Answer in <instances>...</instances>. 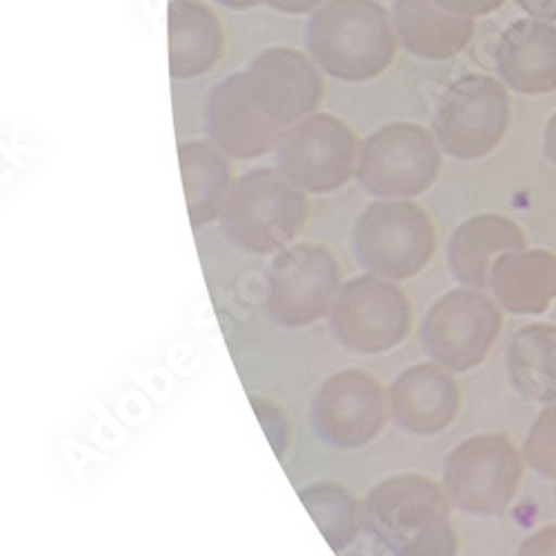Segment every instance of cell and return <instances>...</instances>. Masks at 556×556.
<instances>
[{
	"label": "cell",
	"mask_w": 556,
	"mask_h": 556,
	"mask_svg": "<svg viewBox=\"0 0 556 556\" xmlns=\"http://www.w3.org/2000/svg\"><path fill=\"white\" fill-rule=\"evenodd\" d=\"M365 528L392 556H456L452 501L434 479L394 475L369 490Z\"/></svg>",
	"instance_id": "cell-1"
},
{
	"label": "cell",
	"mask_w": 556,
	"mask_h": 556,
	"mask_svg": "<svg viewBox=\"0 0 556 556\" xmlns=\"http://www.w3.org/2000/svg\"><path fill=\"white\" fill-rule=\"evenodd\" d=\"M305 42L320 72L348 83L381 76L399 52L394 18L377 0H328L312 14Z\"/></svg>",
	"instance_id": "cell-2"
},
{
	"label": "cell",
	"mask_w": 556,
	"mask_h": 556,
	"mask_svg": "<svg viewBox=\"0 0 556 556\" xmlns=\"http://www.w3.org/2000/svg\"><path fill=\"white\" fill-rule=\"evenodd\" d=\"M307 194L278 169L261 167L231 182L220 225L227 239L250 254H278L303 235Z\"/></svg>",
	"instance_id": "cell-3"
},
{
	"label": "cell",
	"mask_w": 556,
	"mask_h": 556,
	"mask_svg": "<svg viewBox=\"0 0 556 556\" xmlns=\"http://www.w3.org/2000/svg\"><path fill=\"white\" fill-rule=\"evenodd\" d=\"M439 239L432 216L412 201L392 199L369 203L354 225V252L365 271L390 281L421 274L437 252Z\"/></svg>",
	"instance_id": "cell-4"
},
{
	"label": "cell",
	"mask_w": 556,
	"mask_h": 556,
	"mask_svg": "<svg viewBox=\"0 0 556 556\" xmlns=\"http://www.w3.org/2000/svg\"><path fill=\"white\" fill-rule=\"evenodd\" d=\"M343 288L332 248L305 241L278 252L267 274V316L283 328H309L330 318Z\"/></svg>",
	"instance_id": "cell-5"
},
{
	"label": "cell",
	"mask_w": 556,
	"mask_h": 556,
	"mask_svg": "<svg viewBox=\"0 0 556 556\" xmlns=\"http://www.w3.org/2000/svg\"><path fill=\"white\" fill-rule=\"evenodd\" d=\"M441 174L437 136L416 123H388L361 143L356 180L383 201L414 199L428 192Z\"/></svg>",
	"instance_id": "cell-6"
},
{
	"label": "cell",
	"mask_w": 556,
	"mask_h": 556,
	"mask_svg": "<svg viewBox=\"0 0 556 556\" xmlns=\"http://www.w3.org/2000/svg\"><path fill=\"white\" fill-rule=\"evenodd\" d=\"M526 463L505 434L460 441L445 458L443 488L454 507L475 517H496L513 505Z\"/></svg>",
	"instance_id": "cell-7"
},
{
	"label": "cell",
	"mask_w": 556,
	"mask_h": 556,
	"mask_svg": "<svg viewBox=\"0 0 556 556\" xmlns=\"http://www.w3.org/2000/svg\"><path fill=\"white\" fill-rule=\"evenodd\" d=\"M414 328V309L403 288L377 274H361L343 283L330 330L350 352L379 356L407 341Z\"/></svg>",
	"instance_id": "cell-8"
},
{
	"label": "cell",
	"mask_w": 556,
	"mask_h": 556,
	"mask_svg": "<svg viewBox=\"0 0 556 556\" xmlns=\"http://www.w3.org/2000/svg\"><path fill=\"white\" fill-rule=\"evenodd\" d=\"M361 143L332 114H312L283 129L274 148L276 169L305 194H330L356 176Z\"/></svg>",
	"instance_id": "cell-9"
},
{
	"label": "cell",
	"mask_w": 556,
	"mask_h": 556,
	"mask_svg": "<svg viewBox=\"0 0 556 556\" xmlns=\"http://www.w3.org/2000/svg\"><path fill=\"white\" fill-rule=\"evenodd\" d=\"M509 127L507 89L492 76L470 74L454 80L439 99L434 136L458 161H477L498 148Z\"/></svg>",
	"instance_id": "cell-10"
},
{
	"label": "cell",
	"mask_w": 556,
	"mask_h": 556,
	"mask_svg": "<svg viewBox=\"0 0 556 556\" xmlns=\"http://www.w3.org/2000/svg\"><path fill=\"white\" fill-rule=\"evenodd\" d=\"M390 419V390L358 367L332 375L309 405V424L316 437L328 447L343 452L377 441Z\"/></svg>",
	"instance_id": "cell-11"
},
{
	"label": "cell",
	"mask_w": 556,
	"mask_h": 556,
	"mask_svg": "<svg viewBox=\"0 0 556 556\" xmlns=\"http://www.w3.org/2000/svg\"><path fill=\"white\" fill-rule=\"evenodd\" d=\"M503 328L498 305L475 288H458L428 309L419 339L426 354L454 375L479 367Z\"/></svg>",
	"instance_id": "cell-12"
},
{
	"label": "cell",
	"mask_w": 556,
	"mask_h": 556,
	"mask_svg": "<svg viewBox=\"0 0 556 556\" xmlns=\"http://www.w3.org/2000/svg\"><path fill=\"white\" fill-rule=\"evenodd\" d=\"M243 72L258 105L283 129L312 116L323 101L320 67L299 50H263Z\"/></svg>",
	"instance_id": "cell-13"
},
{
	"label": "cell",
	"mask_w": 556,
	"mask_h": 556,
	"mask_svg": "<svg viewBox=\"0 0 556 556\" xmlns=\"http://www.w3.org/2000/svg\"><path fill=\"white\" fill-rule=\"evenodd\" d=\"M210 141L231 159H256L274 152L283 127L254 99L245 72L220 80L205 108Z\"/></svg>",
	"instance_id": "cell-14"
},
{
	"label": "cell",
	"mask_w": 556,
	"mask_h": 556,
	"mask_svg": "<svg viewBox=\"0 0 556 556\" xmlns=\"http://www.w3.org/2000/svg\"><path fill=\"white\" fill-rule=\"evenodd\" d=\"M452 375L434 361L407 367L390 386L392 421L416 437L445 432L460 409V386Z\"/></svg>",
	"instance_id": "cell-15"
},
{
	"label": "cell",
	"mask_w": 556,
	"mask_h": 556,
	"mask_svg": "<svg viewBox=\"0 0 556 556\" xmlns=\"http://www.w3.org/2000/svg\"><path fill=\"white\" fill-rule=\"evenodd\" d=\"M496 70L519 94H549L556 89V27L539 18L509 25L496 45Z\"/></svg>",
	"instance_id": "cell-16"
},
{
	"label": "cell",
	"mask_w": 556,
	"mask_h": 556,
	"mask_svg": "<svg viewBox=\"0 0 556 556\" xmlns=\"http://www.w3.org/2000/svg\"><path fill=\"white\" fill-rule=\"evenodd\" d=\"M519 250H528V239L515 220L501 214H477L454 229L447 263L460 286L488 290L494 261Z\"/></svg>",
	"instance_id": "cell-17"
},
{
	"label": "cell",
	"mask_w": 556,
	"mask_h": 556,
	"mask_svg": "<svg viewBox=\"0 0 556 556\" xmlns=\"http://www.w3.org/2000/svg\"><path fill=\"white\" fill-rule=\"evenodd\" d=\"M394 27L401 48L424 61H447L475 38V18L456 16L437 0H394Z\"/></svg>",
	"instance_id": "cell-18"
},
{
	"label": "cell",
	"mask_w": 556,
	"mask_h": 556,
	"mask_svg": "<svg viewBox=\"0 0 556 556\" xmlns=\"http://www.w3.org/2000/svg\"><path fill=\"white\" fill-rule=\"evenodd\" d=\"M169 74L188 80L207 74L225 54V31L218 16L199 0H172L167 12Z\"/></svg>",
	"instance_id": "cell-19"
},
{
	"label": "cell",
	"mask_w": 556,
	"mask_h": 556,
	"mask_svg": "<svg viewBox=\"0 0 556 556\" xmlns=\"http://www.w3.org/2000/svg\"><path fill=\"white\" fill-rule=\"evenodd\" d=\"M490 290L496 303L519 316H539L556 299V254L519 250L498 256L492 265Z\"/></svg>",
	"instance_id": "cell-20"
},
{
	"label": "cell",
	"mask_w": 556,
	"mask_h": 556,
	"mask_svg": "<svg viewBox=\"0 0 556 556\" xmlns=\"http://www.w3.org/2000/svg\"><path fill=\"white\" fill-rule=\"evenodd\" d=\"M178 163L192 225L203 227L220 218L235 182L227 154L212 141H185L178 146Z\"/></svg>",
	"instance_id": "cell-21"
},
{
	"label": "cell",
	"mask_w": 556,
	"mask_h": 556,
	"mask_svg": "<svg viewBox=\"0 0 556 556\" xmlns=\"http://www.w3.org/2000/svg\"><path fill=\"white\" fill-rule=\"evenodd\" d=\"M507 375L523 399L556 401V326L532 323L519 330L509 343Z\"/></svg>",
	"instance_id": "cell-22"
},
{
	"label": "cell",
	"mask_w": 556,
	"mask_h": 556,
	"mask_svg": "<svg viewBox=\"0 0 556 556\" xmlns=\"http://www.w3.org/2000/svg\"><path fill=\"white\" fill-rule=\"evenodd\" d=\"M299 496L332 549L341 552L354 543L365 523V503L350 488L337 481H318L301 488Z\"/></svg>",
	"instance_id": "cell-23"
},
{
	"label": "cell",
	"mask_w": 556,
	"mask_h": 556,
	"mask_svg": "<svg viewBox=\"0 0 556 556\" xmlns=\"http://www.w3.org/2000/svg\"><path fill=\"white\" fill-rule=\"evenodd\" d=\"M523 454L530 468L556 481V403L536 416L526 439Z\"/></svg>",
	"instance_id": "cell-24"
},
{
	"label": "cell",
	"mask_w": 556,
	"mask_h": 556,
	"mask_svg": "<svg viewBox=\"0 0 556 556\" xmlns=\"http://www.w3.org/2000/svg\"><path fill=\"white\" fill-rule=\"evenodd\" d=\"M216 3L229 8V10H252L258 5L271 8L283 14H314L318 8H323L328 0H216Z\"/></svg>",
	"instance_id": "cell-25"
},
{
	"label": "cell",
	"mask_w": 556,
	"mask_h": 556,
	"mask_svg": "<svg viewBox=\"0 0 556 556\" xmlns=\"http://www.w3.org/2000/svg\"><path fill=\"white\" fill-rule=\"evenodd\" d=\"M437 3L456 16L477 18L501 10L505 5V0H437Z\"/></svg>",
	"instance_id": "cell-26"
},
{
	"label": "cell",
	"mask_w": 556,
	"mask_h": 556,
	"mask_svg": "<svg viewBox=\"0 0 556 556\" xmlns=\"http://www.w3.org/2000/svg\"><path fill=\"white\" fill-rule=\"evenodd\" d=\"M517 556H556V526L532 532L521 545Z\"/></svg>",
	"instance_id": "cell-27"
},
{
	"label": "cell",
	"mask_w": 556,
	"mask_h": 556,
	"mask_svg": "<svg viewBox=\"0 0 556 556\" xmlns=\"http://www.w3.org/2000/svg\"><path fill=\"white\" fill-rule=\"evenodd\" d=\"M517 5L532 18L556 21V0H517Z\"/></svg>",
	"instance_id": "cell-28"
},
{
	"label": "cell",
	"mask_w": 556,
	"mask_h": 556,
	"mask_svg": "<svg viewBox=\"0 0 556 556\" xmlns=\"http://www.w3.org/2000/svg\"><path fill=\"white\" fill-rule=\"evenodd\" d=\"M545 156L556 165V114L552 116L547 129H545Z\"/></svg>",
	"instance_id": "cell-29"
}]
</instances>
